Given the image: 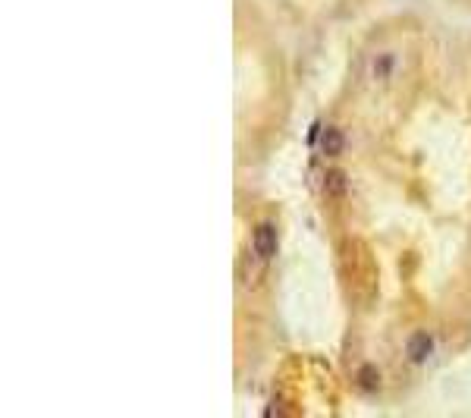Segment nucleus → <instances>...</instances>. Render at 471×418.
<instances>
[{"label":"nucleus","mask_w":471,"mask_h":418,"mask_svg":"<svg viewBox=\"0 0 471 418\" xmlns=\"http://www.w3.org/2000/svg\"><path fill=\"white\" fill-rule=\"evenodd\" d=\"M358 384H362L364 393H377L381 390V371L374 365H362L358 368Z\"/></svg>","instance_id":"423d86ee"},{"label":"nucleus","mask_w":471,"mask_h":418,"mask_svg":"<svg viewBox=\"0 0 471 418\" xmlns=\"http://www.w3.org/2000/svg\"><path fill=\"white\" fill-rule=\"evenodd\" d=\"M434 350H437L434 333L431 330H415L409 337V343H405V359H409L412 365H424V362L434 355Z\"/></svg>","instance_id":"f257e3e1"},{"label":"nucleus","mask_w":471,"mask_h":418,"mask_svg":"<svg viewBox=\"0 0 471 418\" xmlns=\"http://www.w3.org/2000/svg\"><path fill=\"white\" fill-rule=\"evenodd\" d=\"M349 183H346V173L340 170V167H330V170L324 173V192L330 195V198H340V195H346Z\"/></svg>","instance_id":"39448f33"},{"label":"nucleus","mask_w":471,"mask_h":418,"mask_svg":"<svg viewBox=\"0 0 471 418\" xmlns=\"http://www.w3.org/2000/svg\"><path fill=\"white\" fill-rule=\"evenodd\" d=\"M324 123H321V120H314L311 123V126H308V145H311V148H314V145H321V138H324Z\"/></svg>","instance_id":"0eeeda50"},{"label":"nucleus","mask_w":471,"mask_h":418,"mask_svg":"<svg viewBox=\"0 0 471 418\" xmlns=\"http://www.w3.org/2000/svg\"><path fill=\"white\" fill-rule=\"evenodd\" d=\"M393 73H396V54L381 51L374 60H371V76H374V82H386Z\"/></svg>","instance_id":"20e7f679"},{"label":"nucleus","mask_w":471,"mask_h":418,"mask_svg":"<svg viewBox=\"0 0 471 418\" xmlns=\"http://www.w3.org/2000/svg\"><path fill=\"white\" fill-rule=\"evenodd\" d=\"M318 148L324 151L327 157H340L342 148H346V132L336 129V126H327V129H324V138H321Z\"/></svg>","instance_id":"7ed1b4c3"},{"label":"nucleus","mask_w":471,"mask_h":418,"mask_svg":"<svg viewBox=\"0 0 471 418\" xmlns=\"http://www.w3.org/2000/svg\"><path fill=\"white\" fill-rule=\"evenodd\" d=\"M277 242H280V236H277V227H273L270 220H267V224H258L255 233H251V246H255L258 258H264V261H270V258L277 255Z\"/></svg>","instance_id":"f03ea898"}]
</instances>
